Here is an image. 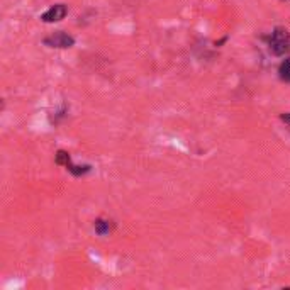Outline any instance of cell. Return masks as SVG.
<instances>
[{
    "instance_id": "obj_1",
    "label": "cell",
    "mask_w": 290,
    "mask_h": 290,
    "mask_svg": "<svg viewBox=\"0 0 290 290\" xmlns=\"http://www.w3.org/2000/svg\"><path fill=\"white\" fill-rule=\"evenodd\" d=\"M270 51L275 56H283L290 51V34L287 29L277 27L270 36Z\"/></svg>"
},
{
    "instance_id": "obj_2",
    "label": "cell",
    "mask_w": 290,
    "mask_h": 290,
    "mask_svg": "<svg viewBox=\"0 0 290 290\" xmlns=\"http://www.w3.org/2000/svg\"><path fill=\"white\" fill-rule=\"evenodd\" d=\"M45 46L48 48H58V50H66V48H71L75 45V37L66 34V32L63 31H58L55 34L45 37Z\"/></svg>"
},
{
    "instance_id": "obj_3",
    "label": "cell",
    "mask_w": 290,
    "mask_h": 290,
    "mask_svg": "<svg viewBox=\"0 0 290 290\" xmlns=\"http://www.w3.org/2000/svg\"><path fill=\"white\" fill-rule=\"evenodd\" d=\"M68 14V7L65 4H56V6L50 7L48 11L41 16V21L46 22V24H51V22H60L65 19V16Z\"/></svg>"
},
{
    "instance_id": "obj_4",
    "label": "cell",
    "mask_w": 290,
    "mask_h": 290,
    "mask_svg": "<svg viewBox=\"0 0 290 290\" xmlns=\"http://www.w3.org/2000/svg\"><path fill=\"white\" fill-rule=\"evenodd\" d=\"M94 228H95V233L99 236H107L110 233V229H112V224H110V221H107V219H97Z\"/></svg>"
},
{
    "instance_id": "obj_5",
    "label": "cell",
    "mask_w": 290,
    "mask_h": 290,
    "mask_svg": "<svg viewBox=\"0 0 290 290\" xmlns=\"http://www.w3.org/2000/svg\"><path fill=\"white\" fill-rule=\"evenodd\" d=\"M66 170H68L71 175H75V177H84V175H87V173L92 170V167L90 165L80 167V165H73V163H70V165L66 167Z\"/></svg>"
},
{
    "instance_id": "obj_6",
    "label": "cell",
    "mask_w": 290,
    "mask_h": 290,
    "mask_svg": "<svg viewBox=\"0 0 290 290\" xmlns=\"http://www.w3.org/2000/svg\"><path fill=\"white\" fill-rule=\"evenodd\" d=\"M278 75H280V78H282L283 81H288V84H290V58H287V60H285L282 65H280Z\"/></svg>"
},
{
    "instance_id": "obj_7",
    "label": "cell",
    "mask_w": 290,
    "mask_h": 290,
    "mask_svg": "<svg viewBox=\"0 0 290 290\" xmlns=\"http://www.w3.org/2000/svg\"><path fill=\"white\" fill-rule=\"evenodd\" d=\"M71 163V158H70V153L63 151V149H60V151L56 153V165H61V167H68Z\"/></svg>"
},
{
    "instance_id": "obj_8",
    "label": "cell",
    "mask_w": 290,
    "mask_h": 290,
    "mask_svg": "<svg viewBox=\"0 0 290 290\" xmlns=\"http://www.w3.org/2000/svg\"><path fill=\"white\" fill-rule=\"evenodd\" d=\"M280 119H282V122H285V126H287L288 131H290V112L282 114V115H280Z\"/></svg>"
}]
</instances>
